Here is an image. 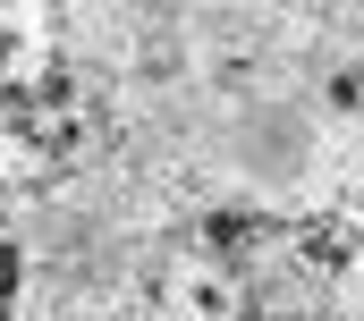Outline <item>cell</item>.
I'll return each instance as SVG.
<instances>
[{"label": "cell", "instance_id": "1", "mask_svg": "<svg viewBox=\"0 0 364 321\" xmlns=\"http://www.w3.org/2000/svg\"><path fill=\"white\" fill-rule=\"evenodd\" d=\"M9 296H17V254L0 245V305H9Z\"/></svg>", "mask_w": 364, "mask_h": 321}]
</instances>
